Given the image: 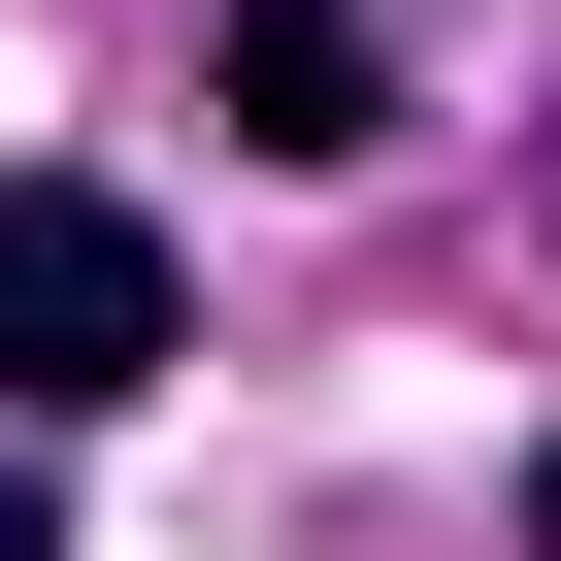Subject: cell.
Masks as SVG:
<instances>
[{
	"label": "cell",
	"instance_id": "6da1fadb",
	"mask_svg": "<svg viewBox=\"0 0 561 561\" xmlns=\"http://www.w3.org/2000/svg\"><path fill=\"white\" fill-rule=\"evenodd\" d=\"M198 364V264L133 231V198H67V165H0V430H100V397H165Z\"/></svg>",
	"mask_w": 561,
	"mask_h": 561
},
{
	"label": "cell",
	"instance_id": "7a4b0ae2",
	"mask_svg": "<svg viewBox=\"0 0 561 561\" xmlns=\"http://www.w3.org/2000/svg\"><path fill=\"white\" fill-rule=\"evenodd\" d=\"M231 133H264V165L397 133V34H364V0H231Z\"/></svg>",
	"mask_w": 561,
	"mask_h": 561
},
{
	"label": "cell",
	"instance_id": "3957f363",
	"mask_svg": "<svg viewBox=\"0 0 561 561\" xmlns=\"http://www.w3.org/2000/svg\"><path fill=\"white\" fill-rule=\"evenodd\" d=\"M0 561H67V495H34V462H0Z\"/></svg>",
	"mask_w": 561,
	"mask_h": 561
},
{
	"label": "cell",
	"instance_id": "277c9868",
	"mask_svg": "<svg viewBox=\"0 0 561 561\" xmlns=\"http://www.w3.org/2000/svg\"><path fill=\"white\" fill-rule=\"evenodd\" d=\"M528 231H561V100H528Z\"/></svg>",
	"mask_w": 561,
	"mask_h": 561
},
{
	"label": "cell",
	"instance_id": "5b68a950",
	"mask_svg": "<svg viewBox=\"0 0 561 561\" xmlns=\"http://www.w3.org/2000/svg\"><path fill=\"white\" fill-rule=\"evenodd\" d=\"M528 561H561V462H528Z\"/></svg>",
	"mask_w": 561,
	"mask_h": 561
}]
</instances>
